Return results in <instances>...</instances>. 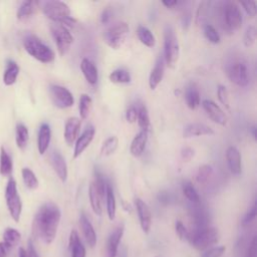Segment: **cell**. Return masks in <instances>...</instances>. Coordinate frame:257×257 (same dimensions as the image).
<instances>
[{"instance_id": "obj_43", "label": "cell", "mask_w": 257, "mask_h": 257, "mask_svg": "<svg viewBox=\"0 0 257 257\" xmlns=\"http://www.w3.org/2000/svg\"><path fill=\"white\" fill-rule=\"evenodd\" d=\"M256 38H257V32L255 26H250L246 28L244 36H243V44L246 48H251L255 42H256Z\"/></svg>"}, {"instance_id": "obj_44", "label": "cell", "mask_w": 257, "mask_h": 257, "mask_svg": "<svg viewBox=\"0 0 257 257\" xmlns=\"http://www.w3.org/2000/svg\"><path fill=\"white\" fill-rule=\"evenodd\" d=\"M217 96L220 100V102L228 110H230V100H229V94L226 88V86L219 84L217 88Z\"/></svg>"}, {"instance_id": "obj_14", "label": "cell", "mask_w": 257, "mask_h": 257, "mask_svg": "<svg viewBox=\"0 0 257 257\" xmlns=\"http://www.w3.org/2000/svg\"><path fill=\"white\" fill-rule=\"evenodd\" d=\"M214 134L215 132L211 126L202 122H191L186 124L183 128V138L185 139L202 136H212Z\"/></svg>"}, {"instance_id": "obj_54", "label": "cell", "mask_w": 257, "mask_h": 257, "mask_svg": "<svg viewBox=\"0 0 257 257\" xmlns=\"http://www.w3.org/2000/svg\"><path fill=\"white\" fill-rule=\"evenodd\" d=\"M162 4H163L164 6H166L168 10H173V8H175L176 6L178 8V6L181 4V2H178V0H169V2H166V0H163Z\"/></svg>"}, {"instance_id": "obj_56", "label": "cell", "mask_w": 257, "mask_h": 257, "mask_svg": "<svg viewBox=\"0 0 257 257\" xmlns=\"http://www.w3.org/2000/svg\"><path fill=\"white\" fill-rule=\"evenodd\" d=\"M159 201L162 203V204H169L170 202V195L166 192H162L159 194Z\"/></svg>"}, {"instance_id": "obj_57", "label": "cell", "mask_w": 257, "mask_h": 257, "mask_svg": "<svg viewBox=\"0 0 257 257\" xmlns=\"http://www.w3.org/2000/svg\"><path fill=\"white\" fill-rule=\"evenodd\" d=\"M8 249L10 248L4 242H0V257H8Z\"/></svg>"}, {"instance_id": "obj_28", "label": "cell", "mask_w": 257, "mask_h": 257, "mask_svg": "<svg viewBox=\"0 0 257 257\" xmlns=\"http://www.w3.org/2000/svg\"><path fill=\"white\" fill-rule=\"evenodd\" d=\"M14 170V162L4 147L0 149V174L10 176Z\"/></svg>"}, {"instance_id": "obj_45", "label": "cell", "mask_w": 257, "mask_h": 257, "mask_svg": "<svg viewBox=\"0 0 257 257\" xmlns=\"http://www.w3.org/2000/svg\"><path fill=\"white\" fill-rule=\"evenodd\" d=\"M240 6L243 8V10H245L246 14L249 18H255V16L257 14L255 2H252V0H248V2H241Z\"/></svg>"}, {"instance_id": "obj_51", "label": "cell", "mask_w": 257, "mask_h": 257, "mask_svg": "<svg viewBox=\"0 0 257 257\" xmlns=\"http://www.w3.org/2000/svg\"><path fill=\"white\" fill-rule=\"evenodd\" d=\"M195 156V151L194 149L190 148V147H184L181 150V158L185 161V162H189L193 159V157Z\"/></svg>"}, {"instance_id": "obj_6", "label": "cell", "mask_w": 257, "mask_h": 257, "mask_svg": "<svg viewBox=\"0 0 257 257\" xmlns=\"http://www.w3.org/2000/svg\"><path fill=\"white\" fill-rule=\"evenodd\" d=\"M106 183L102 176L96 172L94 180L90 183L88 189L90 202L92 211L94 214L100 216L102 214V206L106 200Z\"/></svg>"}, {"instance_id": "obj_19", "label": "cell", "mask_w": 257, "mask_h": 257, "mask_svg": "<svg viewBox=\"0 0 257 257\" xmlns=\"http://www.w3.org/2000/svg\"><path fill=\"white\" fill-rule=\"evenodd\" d=\"M124 227L122 224H120L110 233L106 242V257H116L118 245L124 235Z\"/></svg>"}, {"instance_id": "obj_53", "label": "cell", "mask_w": 257, "mask_h": 257, "mask_svg": "<svg viewBox=\"0 0 257 257\" xmlns=\"http://www.w3.org/2000/svg\"><path fill=\"white\" fill-rule=\"evenodd\" d=\"M112 10L110 8H104L100 14V22L102 24H106L110 22L112 18Z\"/></svg>"}, {"instance_id": "obj_39", "label": "cell", "mask_w": 257, "mask_h": 257, "mask_svg": "<svg viewBox=\"0 0 257 257\" xmlns=\"http://www.w3.org/2000/svg\"><path fill=\"white\" fill-rule=\"evenodd\" d=\"M182 191L184 196L193 204H199L200 203V196L196 190V188L193 186L191 182L185 181L182 185Z\"/></svg>"}, {"instance_id": "obj_32", "label": "cell", "mask_w": 257, "mask_h": 257, "mask_svg": "<svg viewBox=\"0 0 257 257\" xmlns=\"http://www.w3.org/2000/svg\"><path fill=\"white\" fill-rule=\"evenodd\" d=\"M38 2H24L18 10V18L20 20H26L32 18L36 10Z\"/></svg>"}, {"instance_id": "obj_42", "label": "cell", "mask_w": 257, "mask_h": 257, "mask_svg": "<svg viewBox=\"0 0 257 257\" xmlns=\"http://www.w3.org/2000/svg\"><path fill=\"white\" fill-rule=\"evenodd\" d=\"M203 32H204V36L207 38V40H209L211 44H220V42H221L220 34L213 26L205 24L203 28Z\"/></svg>"}, {"instance_id": "obj_40", "label": "cell", "mask_w": 257, "mask_h": 257, "mask_svg": "<svg viewBox=\"0 0 257 257\" xmlns=\"http://www.w3.org/2000/svg\"><path fill=\"white\" fill-rule=\"evenodd\" d=\"M22 179L26 186L30 190H36L40 186L38 179L36 178L34 171H32L30 168L22 169Z\"/></svg>"}, {"instance_id": "obj_55", "label": "cell", "mask_w": 257, "mask_h": 257, "mask_svg": "<svg viewBox=\"0 0 257 257\" xmlns=\"http://www.w3.org/2000/svg\"><path fill=\"white\" fill-rule=\"evenodd\" d=\"M26 252H28V257H40V255H38V251L36 250L34 245V243H32V240L28 241V251H26Z\"/></svg>"}, {"instance_id": "obj_27", "label": "cell", "mask_w": 257, "mask_h": 257, "mask_svg": "<svg viewBox=\"0 0 257 257\" xmlns=\"http://www.w3.org/2000/svg\"><path fill=\"white\" fill-rule=\"evenodd\" d=\"M20 74V66L14 60H8L6 68L4 74V82L6 86H12L16 84Z\"/></svg>"}, {"instance_id": "obj_5", "label": "cell", "mask_w": 257, "mask_h": 257, "mask_svg": "<svg viewBox=\"0 0 257 257\" xmlns=\"http://www.w3.org/2000/svg\"><path fill=\"white\" fill-rule=\"evenodd\" d=\"M188 240L195 249L203 251L218 242L219 232L218 229L215 227L194 229L192 233H189Z\"/></svg>"}, {"instance_id": "obj_3", "label": "cell", "mask_w": 257, "mask_h": 257, "mask_svg": "<svg viewBox=\"0 0 257 257\" xmlns=\"http://www.w3.org/2000/svg\"><path fill=\"white\" fill-rule=\"evenodd\" d=\"M22 44L30 56L42 64H50L56 58L54 52L32 34L24 36Z\"/></svg>"}, {"instance_id": "obj_22", "label": "cell", "mask_w": 257, "mask_h": 257, "mask_svg": "<svg viewBox=\"0 0 257 257\" xmlns=\"http://www.w3.org/2000/svg\"><path fill=\"white\" fill-rule=\"evenodd\" d=\"M148 138H149V133L146 131H140L135 136L130 146V152L133 157L139 158L143 155L147 146Z\"/></svg>"}, {"instance_id": "obj_20", "label": "cell", "mask_w": 257, "mask_h": 257, "mask_svg": "<svg viewBox=\"0 0 257 257\" xmlns=\"http://www.w3.org/2000/svg\"><path fill=\"white\" fill-rule=\"evenodd\" d=\"M226 161L230 172L234 175H240L242 172V163H241V155L239 150L230 146L226 150Z\"/></svg>"}, {"instance_id": "obj_49", "label": "cell", "mask_w": 257, "mask_h": 257, "mask_svg": "<svg viewBox=\"0 0 257 257\" xmlns=\"http://www.w3.org/2000/svg\"><path fill=\"white\" fill-rule=\"evenodd\" d=\"M256 213H257V206H256V202L253 203L252 207L248 210V212L245 214L244 218H243V225H249L252 221H254V219L256 218Z\"/></svg>"}, {"instance_id": "obj_50", "label": "cell", "mask_w": 257, "mask_h": 257, "mask_svg": "<svg viewBox=\"0 0 257 257\" xmlns=\"http://www.w3.org/2000/svg\"><path fill=\"white\" fill-rule=\"evenodd\" d=\"M137 118H138V108L135 106H131L128 108L126 112V120L130 124H134L137 122Z\"/></svg>"}, {"instance_id": "obj_9", "label": "cell", "mask_w": 257, "mask_h": 257, "mask_svg": "<svg viewBox=\"0 0 257 257\" xmlns=\"http://www.w3.org/2000/svg\"><path fill=\"white\" fill-rule=\"evenodd\" d=\"M50 32L58 48V54L62 56H66L74 44V36L70 30L62 24H52Z\"/></svg>"}, {"instance_id": "obj_24", "label": "cell", "mask_w": 257, "mask_h": 257, "mask_svg": "<svg viewBox=\"0 0 257 257\" xmlns=\"http://www.w3.org/2000/svg\"><path fill=\"white\" fill-rule=\"evenodd\" d=\"M80 226L82 228V231L86 238V243L88 244L90 247L94 248L96 244V234L90 221L84 213H82L80 216Z\"/></svg>"}, {"instance_id": "obj_47", "label": "cell", "mask_w": 257, "mask_h": 257, "mask_svg": "<svg viewBox=\"0 0 257 257\" xmlns=\"http://www.w3.org/2000/svg\"><path fill=\"white\" fill-rule=\"evenodd\" d=\"M225 251H226L225 246L213 247V248L206 250L204 253H202L201 257H222V255L225 253Z\"/></svg>"}, {"instance_id": "obj_59", "label": "cell", "mask_w": 257, "mask_h": 257, "mask_svg": "<svg viewBox=\"0 0 257 257\" xmlns=\"http://www.w3.org/2000/svg\"><path fill=\"white\" fill-rule=\"evenodd\" d=\"M251 133H252V136H253L254 141H256V128H255V126H252V128H251Z\"/></svg>"}, {"instance_id": "obj_48", "label": "cell", "mask_w": 257, "mask_h": 257, "mask_svg": "<svg viewBox=\"0 0 257 257\" xmlns=\"http://www.w3.org/2000/svg\"><path fill=\"white\" fill-rule=\"evenodd\" d=\"M175 230H176V233H177L178 237L180 238V240L185 241V240L189 239V232H188L187 228L185 227V225L180 220L176 221Z\"/></svg>"}, {"instance_id": "obj_21", "label": "cell", "mask_w": 257, "mask_h": 257, "mask_svg": "<svg viewBox=\"0 0 257 257\" xmlns=\"http://www.w3.org/2000/svg\"><path fill=\"white\" fill-rule=\"evenodd\" d=\"M165 66H166V64H165L164 56H160L157 60L155 66L151 70L150 78H149V86L152 90H156L157 86L163 80V78L165 74Z\"/></svg>"}, {"instance_id": "obj_26", "label": "cell", "mask_w": 257, "mask_h": 257, "mask_svg": "<svg viewBox=\"0 0 257 257\" xmlns=\"http://www.w3.org/2000/svg\"><path fill=\"white\" fill-rule=\"evenodd\" d=\"M70 250L72 257H86V250L82 244L76 230H72L70 234Z\"/></svg>"}, {"instance_id": "obj_33", "label": "cell", "mask_w": 257, "mask_h": 257, "mask_svg": "<svg viewBox=\"0 0 257 257\" xmlns=\"http://www.w3.org/2000/svg\"><path fill=\"white\" fill-rule=\"evenodd\" d=\"M185 100L190 110H196L200 106V94L195 86H190L186 90Z\"/></svg>"}, {"instance_id": "obj_16", "label": "cell", "mask_w": 257, "mask_h": 257, "mask_svg": "<svg viewBox=\"0 0 257 257\" xmlns=\"http://www.w3.org/2000/svg\"><path fill=\"white\" fill-rule=\"evenodd\" d=\"M202 106L208 116L216 124L220 126H226L227 124V116L224 110L213 100H204L202 102Z\"/></svg>"}, {"instance_id": "obj_13", "label": "cell", "mask_w": 257, "mask_h": 257, "mask_svg": "<svg viewBox=\"0 0 257 257\" xmlns=\"http://www.w3.org/2000/svg\"><path fill=\"white\" fill-rule=\"evenodd\" d=\"M94 134H96L94 128L92 126H90L86 128L80 136L78 137L74 143V159H78V157H80V155L88 149V147L90 145V143L94 138Z\"/></svg>"}, {"instance_id": "obj_18", "label": "cell", "mask_w": 257, "mask_h": 257, "mask_svg": "<svg viewBox=\"0 0 257 257\" xmlns=\"http://www.w3.org/2000/svg\"><path fill=\"white\" fill-rule=\"evenodd\" d=\"M50 165L54 170L56 174L58 175V177L60 178V180L62 183H66L68 177V164L64 156L58 151H54L50 154Z\"/></svg>"}, {"instance_id": "obj_8", "label": "cell", "mask_w": 257, "mask_h": 257, "mask_svg": "<svg viewBox=\"0 0 257 257\" xmlns=\"http://www.w3.org/2000/svg\"><path fill=\"white\" fill-rule=\"evenodd\" d=\"M6 201L10 216L16 222H18L22 212V202L18 191V185L14 178H10L6 188Z\"/></svg>"}, {"instance_id": "obj_36", "label": "cell", "mask_w": 257, "mask_h": 257, "mask_svg": "<svg viewBox=\"0 0 257 257\" xmlns=\"http://www.w3.org/2000/svg\"><path fill=\"white\" fill-rule=\"evenodd\" d=\"M118 147V139L116 136L108 138L100 147V155L102 157H108L112 155Z\"/></svg>"}, {"instance_id": "obj_58", "label": "cell", "mask_w": 257, "mask_h": 257, "mask_svg": "<svg viewBox=\"0 0 257 257\" xmlns=\"http://www.w3.org/2000/svg\"><path fill=\"white\" fill-rule=\"evenodd\" d=\"M18 257H28V252H26V250L24 248H20Z\"/></svg>"}, {"instance_id": "obj_25", "label": "cell", "mask_w": 257, "mask_h": 257, "mask_svg": "<svg viewBox=\"0 0 257 257\" xmlns=\"http://www.w3.org/2000/svg\"><path fill=\"white\" fill-rule=\"evenodd\" d=\"M80 70L86 78V80L94 86L98 80V72L96 64L88 58H84L80 62Z\"/></svg>"}, {"instance_id": "obj_38", "label": "cell", "mask_w": 257, "mask_h": 257, "mask_svg": "<svg viewBox=\"0 0 257 257\" xmlns=\"http://www.w3.org/2000/svg\"><path fill=\"white\" fill-rule=\"evenodd\" d=\"M22 239V234L14 228H8L4 233V243L12 248L20 243Z\"/></svg>"}, {"instance_id": "obj_41", "label": "cell", "mask_w": 257, "mask_h": 257, "mask_svg": "<svg viewBox=\"0 0 257 257\" xmlns=\"http://www.w3.org/2000/svg\"><path fill=\"white\" fill-rule=\"evenodd\" d=\"M213 174V168L210 165H202L196 174V181L199 184H206Z\"/></svg>"}, {"instance_id": "obj_37", "label": "cell", "mask_w": 257, "mask_h": 257, "mask_svg": "<svg viewBox=\"0 0 257 257\" xmlns=\"http://www.w3.org/2000/svg\"><path fill=\"white\" fill-rule=\"evenodd\" d=\"M108 78L112 84H128L132 80L130 72L122 68H118L112 72H110V74L108 76Z\"/></svg>"}, {"instance_id": "obj_30", "label": "cell", "mask_w": 257, "mask_h": 257, "mask_svg": "<svg viewBox=\"0 0 257 257\" xmlns=\"http://www.w3.org/2000/svg\"><path fill=\"white\" fill-rule=\"evenodd\" d=\"M137 36L139 40L147 48H154L156 44V38L154 34L146 26H140L137 30Z\"/></svg>"}, {"instance_id": "obj_15", "label": "cell", "mask_w": 257, "mask_h": 257, "mask_svg": "<svg viewBox=\"0 0 257 257\" xmlns=\"http://www.w3.org/2000/svg\"><path fill=\"white\" fill-rule=\"evenodd\" d=\"M135 206L138 212L141 228L146 234H148L152 226V213H151L150 207L141 198L135 199Z\"/></svg>"}, {"instance_id": "obj_29", "label": "cell", "mask_w": 257, "mask_h": 257, "mask_svg": "<svg viewBox=\"0 0 257 257\" xmlns=\"http://www.w3.org/2000/svg\"><path fill=\"white\" fill-rule=\"evenodd\" d=\"M106 213L110 220H114L116 218V196L114 193L112 188L110 185H106Z\"/></svg>"}, {"instance_id": "obj_7", "label": "cell", "mask_w": 257, "mask_h": 257, "mask_svg": "<svg viewBox=\"0 0 257 257\" xmlns=\"http://www.w3.org/2000/svg\"><path fill=\"white\" fill-rule=\"evenodd\" d=\"M128 32H130V28H128V24L120 22L108 28L102 34V38L110 48L118 50L124 44Z\"/></svg>"}, {"instance_id": "obj_52", "label": "cell", "mask_w": 257, "mask_h": 257, "mask_svg": "<svg viewBox=\"0 0 257 257\" xmlns=\"http://www.w3.org/2000/svg\"><path fill=\"white\" fill-rule=\"evenodd\" d=\"M246 257H257V237L254 236L246 253Z\"/></svg>"}, {"instance_id": "obj_34", "label": "cell", "mask_w": 257, "mask_h": 257, "mask_svg": "<svg viewBox=\"0 0 257 257\" xmlns=\"http://www.w3.org/2000/svg\"><path fill=\"white\" fill-rule=\"evenodd\" d=\"M92 110V100L88 94H82L80 98V104H78V110L80 114L82 120H86L90 112Z\"/></svg>"}, {"instance_id": "obj_12", "label": "cell", "mask_w": 257, "mask_h": 257, "mask_svg": "<svg viewBox=\"0 0 257 257\" xmlns=\"http://www.w3.org/2000/svg\"><path fill=\"white\" fill-rule=\"evenodd\" d=\"M48 92L50 100L56 108H68L74 106V96L66 88L58 84H52L48 88Z\"/></svg>"}, {"instance_id": "obj_2", "label": "cell", "mask_w": 257, "mask_h": 257, "mask_svg": "<svg viewBox=\"0 0 257 257\" xmlns=\"http://www.w3.org/2000/svg\"><path fill=\"white\" fill-rule=\"evenodd\" d=\"M44 14L54 22V24H60L68 28V30L76 24V20L70 16L72 12L68 6L58 0H50V2H38Z\"/></svg>"}, {"instance_id": "obj_4", "label": "cell", "mask_w": 257, "mask_h": 257, "mask_svg": "<svg viewBox=\"0 0 257 257\" xmlns=\"http://www.w3.org/2000/svg\"><path fill=\"white\" fill-rule=\"evenodd\" d=\"M164 60L169 68H175L180 56V46L174 28L167 26L164 32Z\"/></svg>"}, {"instance_id": "obj_10", "label": "cell", "mask_w": 257, "mask_h": 257, "mask_svg": "<svg viewBox=\"0 0 257 257\" xmlns=\"http://www.w3.org/2000/svg\"><path fill=\"white\" fill-rule=\"evenodd\" d=\"M223 18L226 28L230 32H237L243 24V16L239 6L234 2H227L223 8Z\"/></svg>"}, {"instance_id": "obj_31", "label": "cell", "mask_w": 257, "mask_h": 257, "mask_svg": "<svg viewBox=\"0 0 257 257\" xmlns=\"http://www.w3.org/2000/svg\"><path fill=\"white\" fill-rule=\"evenodd\" d=\"M16 145L20 150H24L28 144L30 140V133L28 128L24 124H18L16 126Z\"/></svg>"}, {"instance_id": "obj_17", "label": "cell", "mask_w": 257, "mask_h": 257, "mask_svg": "<svg viewBox=\"0 0 257 257\" xmlns=\"http://www.w3.org/2000/svg\"><path fill=\"white\" fill-rule=\"evenodd\" d=\"M80 126H82L80 118L76 116H72L68 118L64 126V138L68 146L72 147L76 143L80 131Z\"/></svg>"}, {"instance_id": "obj_35", "label": "cell", "mask_w": 257, "mask_h": 257, "mask_svg": "<svg viewBox=\"0 0 257 257\" xmlns=\"http://www.w3.org/2000/svg\"><path fill=\"white\" fill-rule=\"evenodd\" d=\"M139 126L141 128V131H146L150 132L151 130V120H150V116L148 108L146 106H141L138 108V118H137Z\"/></svg>"}, {"instance_id": "obj_46", "label": "cell", "mask_w": 257, "mask_h": 257, "mask_svg": "<svg viewBox=\"0 0 257 257\" xmlns=\"http://www.w3.org/2000/svg\"><path fill=\"white\" fill-rule=\"evenodd\" d=\"M209 4L204 2H201L200 6H199V8L197 10V14H196V24L197 26H200L204 22V20H206V14H207V8H208V6Z\"/></svg>"}, {"instance_id": "obj_1", "label": "cell", "mask_w": 257, "mask_h": 257, "mask_svg": "<svg viewBox=\"0 0 257 257\" xmlns=\"http://www.w3.org/2000/svg\"><path fill=\"white\" fill-rule=\"evenodd\" d=\"M60 218L62 212L56 203H44L38 209L34 220V234L46 244L52 243L58 233Z\"/></svg>"}, {"instance_id": "obj_23", "label": "cell", "mask_w": 257, "mask_h": 257, "mask_svg": "<svg viewBox=\"0 0 257 257\" xmlns=\"http://www.w3.org/2000/svg\"><path fill=\"white\" fill-rule=\"evenodd\" d=\"M52 140V128L48 124L44 122L40 124L38 136V149L40 155H44L50 144Z\"/></svg>"}, {"instance_id": "obj_11", "label": "cell", "mask_w": 257, "mask_h": 257, "mask_svg": "<svg viewBox=\"0 0 257 257\" xmlns=\"http://www.w3.org/2000/svg\"><path fill=\"white\" fill-rule=\"evenodd\" d=\"M226 74L230 82L238 86H246L249 82L248 68L244 62L234 60L226 68Z\"/></svg>"}]
</instances>
